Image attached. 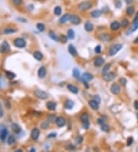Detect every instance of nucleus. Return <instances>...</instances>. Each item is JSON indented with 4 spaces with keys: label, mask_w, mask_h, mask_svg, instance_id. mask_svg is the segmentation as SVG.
<instances>
[{
    "label": "nucleus",
    "mask_w": 138,
    "mask_h": 152,
    "mask_svg": "<svg viewBox=\"0 0 138 152\" xmlns=\"http://www.w3.org/2000/svg\"><path fill=\"white\" fill-rule=\"evenodd\" d=\"M30 151L31 152H35V148H32V149L30 150Z\"/></svg>",
    "instance_id": "e2e57ef3"
},
{
    "label": "nucleus",
    "mask_w": 138,
    "mask_h": 152,
    "mask_svg": "<svg viewBox=\"0 0 138 152\" xmlns=\"http://www.w3.org/2000/svg\"><path fill=\"white\" fill-rule=\"evenodd\" d=\"M78 9L81 11H87L88 9H90L92 7V2L91 1H84L79 3L78 5Z\"/></svg>",
    "instance_id": "f03ea898"
},
{
    "label": "nucleus",
    "mask_w": 138,
    "mask_h": 152,
    "mask_svg": "<svg viewBox=\"0 0 138 152\" xmlns=\"http://www.w3.org/2000/svg\"><path fill=\"white\" fill-rule=\"evenodd\" d=\"M88 104H89L90 107L93 110H95V111H97V110L99 109V103H98V102H97L96 101H94V99L89 101V103Z\"/></svg>",
    "instance_id": "dca6fc26"
},
{
    "label": "nucleus",
    "mask_w": 138,
    "mask_h": 152,
    "mask_svg": "<svg viewBox=\"0 0 138 152\" xmlns=\"http://www.w3.org/2000/svg\"><path fill=\"white\" fill-rule=\"evenodd\" d=\"M80 119L82 123H84V122H86V121H89V116L87 113H83V114H81Z\"/></svg>",
    "instance_id": "c756f323"
},
{
    "label": "nucleus",
    "mask_w": 138,
    "mask_h": 152,
    "mask_svg": "<svg viewBox=\"0 0 138 152\" xmlns=\"http://www.w3.org/2000/svg\"><path fill=\"white\" fill-rule=\"evenodd\" d=\"M17 20L19 21V22H23V23H25V22H27V20H26L25 18H18Z\"/></svg>",
    "instance_id": "864d4df0"
},
{
    "label": "nucleus",
    "mask_w": 138,
    "mask_h": 152,
    "mask_svg": "<svg viewBox=\"0 0 138 152\" xmlns=\"http://www.w3.org/2000/svg\"><path fill=\"white\" fill-rule=\"evenodd\" d=\"M120 27H121V23H119L117 21L113 22L110 25V29L112 31H117V30L120 29Z\"/></svg>",
    "instance_id": "412c9836"
},
{
    "label": "nucleus",
    "mask_w": 138,
    "mask_h": 152,
    "mask_svg": "<svg viewBox=\"0 0 138 152\" xmlns=\"http://www.w3.org/2000/svg\"><path fill=\"white\" fill-rule=\"evenodd\" d=\"M13 44L18 48H24L26 46V41L22 38H16L14 40Z\"/></svg>",
    "instance_id": "f257e3e1"
},
{
    "label": "nucleus",
    "mask_w": 138,
    "mask_h": 152,
    "mask_svg": "<svg viewBox=\"0 0 138 152\" xmlns=\"http://www.w3.org/2000/svg\"><path fill=\"white\" fill-rule=\"evenodd\" d=\"M46 74H47V71L45 68L44 66L39 68V69L38 71V76L40 78H44L46 76Z\"/></svg>",
    "instance_id": "ddd939ff"
},
{
    "label": "nucleus",
    "mask_w": 138,
    "mask_h": 152,
    "mask_svg": "<svg viewBox=\"0 0 138 152\" xmlns=\"http://www.w3.org/2000/svg\"><path fill=\"white\" fill-rule=\"evenodd\" d=\"M0 87H1V82H0Z\"/></svg>",
    "instance_id": "338daca9"
},
{
    "label": "nucleus",
    "mask_w": 138,
    "mask_h": 152,
    "mask_svg": "<svg viewBox=\"0 0 138 152\" xmlns=\"http://www.w3.org/2000/svg\"><path fill=\"white\" fill-rule=\"evenodd\" d=\"M104 64V59L102 57H98L97 58H95L94 62V64L96 67H100L101 65H103Z\"/></svg>",
    "instance_id": "4468645a"
},
{
    "label": "nucleus",
    "mask_w": 138,
    "mask_h": 152,
    "mask_svg": "<svg viewBox=\"0 0 138 152\" xmlns=\"http://www.w3.org/2000/svg\"><path fill=\"white\" fill-rule=\"evenodd\" d=\"M134 11H135V9H134L133 6H129L127 8V10H126V13L127 16H131L133 15L134 13Z\"/></svg>",
    "instance_id": "c85d7f7f"
},
{
    "label": "nucleus",
    "mask_w": 138,
    "mask_h": 152,
    "mask_svg": "<svg viewBox=\"0 0 138 152\" xmlns=\"http://www.w3.org/2000/svg\"><path fill=\"white\" fill-rule=\"evenodd\" d=\"M38 1H39V0H38Z\"/></svg>",
    "instance_id": "774afa93"
},
{
    "label": "nucleus",
    "mask_w": 138,
    "mask_h": 152,
    "mask_svg": "<svg viewBox=\"0 0 138 152\" xmlns=\"http://www.w3.org/2000/svg\"><path fill=\"white\" fill-rule=\"evenodd\" d=\"M10 51V45L7 41H4L0 45V53H7Z\"/></svg>",
    "instance_id": "20e7f679"
},
{
    "label": "nucleus",
    "mask_w": 138,
    "mask_h": 152,
    "mask_svg": "<svg viewBox=\"0 0 138 152\" xmlns=\"http://www.w3.org/2000/svg\"><path fill=\"white\" fill-rule=\"evenodd\" d=\"M46 107L48 110H50V111H55V110L56 109L57 104L54 101H48L46 103Z\"/></svg>",
    "instance_id": "2eb2a0df"
},
{
    "label": "nucleus",
    "mask_w": 138,
    "mask_h": 152,
    "mask_svg": "<svg viewBox=\"0 0 138 152\" xmlns=\"http://www.w3.org/2000/svg\"><path fill=\"white\" fill-rule=\"evenodd\" d=\"M129 25V21L128 19H127V18H124V19H123L121 21V26L122 28H126L127 27V25Z\"/></svg>",
    "instance_id": "a19ab883"
},
{
    "label": "nucleus",
    "mask_w": 138,
    "mask_h": 152,
    "mask_svg": "<svg viewBox=\"0 0 138 152\" xmlns=\"http://www.w3.org/2000/svg\"><path fill=\"white\" fill-rule=\"evenodd\" d=\"M55 123H56L58 127L62 128L65 125L66 120H65V117H58L57 119H56V121H55Z\"/></svg>",
    "instance_id": "9b49d317"
},
{
    "label": "nucleus",
    "mask_w": 138,
    "mask_h": 152,
    "mask_svg": "<svg viewBox=\"0 0 138 152\" xmlns=\"http://www.w3.org/2000/svg\"><path fill=\"white\" fill-rule=\"evenodd\" d=\"M119 82H120L121 85H123V86L126 85L127 82V79H126L125 78H120V80H119Z\"/></svg>",
    "instance_id": "c03bdc74"
},
{
    "label": "nucleus",
    "mask_w": 138,
    "mask_h": 152,
    "mask_svg": "<svg viewBox=\"0 0 138 152\" xmlns=\"http://www.w3.org/2000/svg\"><path fill=\"white\" fill-rule=\"evenodd\" d=\"M134 108L136 110H138V101H135L134 102Z\"/></svg>",
    "instance_id": "13d9d810"
},
{
    "label": "nucleus",
    "mask_w": 138,
    "mask_h": 152,
    "mask_svg": "<svg viewBox=\"0 0 138 152\" xmlns=\"http://www.w3.org/2000/svg\"><path fill=\"white\" fill-rule=\"evenodd\" d=\"M35 96L41 100H45L48 98V94L42 90H36L35 92Z\"/></svg>",
    "instance_id": "39448f33"
},
{
    "label": "nucleus",
    "mask_w": 138,
    "mask_h": 152,
    "mask_svg": "<svg viewBox=\"0 0 138 152\" xmlns=\"http://www.w3.org/2000/svg\"><path fill=\"white\" fill-rule=\"evenodd\" d=\"M12 2L16 6H20L22 3V0H12Z\"/></svg>",
    "instance_id": "8fccbe9b"
},
{
    "label": "nucleus",
    "mask_w": 138,
    "mask_h": 152,
    "mask_svg": "<svg viewBox=\"0 0 138 152\" xmlns=\"http://www.w3.org/2000/svg\"><path fill=\"white\" fill-rule=\"evenodd\" d=\"M94 100L96 101L98 103H100V101H101V99H100V97L99 95H94Z\"/></svg>",
    "instance_id": "3c124183"
},
{
    "label": "nucleus",
    "mask_w": 138,
    "mask_h": 152,
    "mask_svg": "<svg viewBox=\"0 0 138 152\" xmlns=\"http://www.w3.org/2000/svg\"><path fill=\"white\" fill-rule=\"evenodd\" d=\"M33 56H34V58L37 60V61H42L43 58V55L42 53L39 52V51H35L33 53Z\"/></svg>",
    "instance_id": "5701e85b"
},
{
    "label": "nucleus",
    "mask_w": 138,
    "mask_h": 152,
    "mask_svg": "<svg viewBox=\"0 0 138 152\" xmlns=\"http://www.w3.org/2000/svg\"><path fill=\"white\" fill-rule=\"evenodd\" d=\"M48 36H49L52 40H54L55 41H59V37H58L56 34H55L53 31H49V32H48Z\"/></svg>",
    "instance_id": "cd10ccee"
},
{
    "label": "nucleus",
    "mask_w": 138,
    "mask_h": 152,
    "mask_svg": "<svg viewBox=\"0 0 138 152\" xmlns=\"http://www.w3.org/2000/svg\"><path fill=\"white\" fill-rule=\"evenodd\" d=\"M9 134V131L6 127L2 128L1 130H0V140L2 141H5V140L6 139L7 136Z\"/></svg>",
    "instance_id": "1a4fd4ad"
},
{
    "label": "nucleus",
    "mask_w": 138,
    "mask_h": 152,
    "mask_svg": "<svg viewBox=\"0 0 138 152\" xmlns=\"http://www.w3.org/2000/svg\"><path fill=\"white\" fill-rule=\"evenodd\" d=\"M61 12H62V10H61V8L60 6H56L54 9V14L55 15V16H61Z\"/></svg>",
    "instance_id": "f704fd0d"
},
{
    "label": "nucleus",
    "mask_w": 138,
    "mask_h": 152,
    "mask_svg": "<svg viewBox=\"0 0 138 152\" xmlns=\"http://www.w3.org/2000/svg\"><path fill=\"white\" fill-rule=\"evenodd\" d=\"M67 36L69 39L72 40L74 39V37H75V33H74V31L73 29H69L68 31V34H67Z\"/></svg>",
    "instance_id": "2f4dec72"
},
{
    "label": "nucleus",
    "mask_w": 138,
    "mask_h": 152,
    "mask_svg": "<svg viewBox=\"0 0 138 152\" xmlns=\"http://www.w3.org/2000/svg\"><path fill=\"white\" fill-rule=\"evenodd\" d=\"M56 115H49L48 116V122H51V123H53V122H55L56 121V119H57Z\"/></svg>",
    "instance_id": "72a5a7b5"
},
{
    "label": "nucleus",
    "mask_w": 138,
    "mask_h": 152,
    "mask_svg": "<svg viewBox=\"0 0 138 152\" xmlns=\"http://www.w3.org/2000/svg\"><path fill=\"white\" fill-rule=\"evenodd\" d=\"M82 141H83V137L82 136H78L75 139V142L77 144H80L82 143Z\"/></svg>",
    "instance_id": "37998d69"
},
{
    "label": "nucleus",
    "mask_w": 138,
    "mask_h": 152,
    "mask_svg": "<svg viewBox=\"0 0 138 152\" xmlns=\"http://www.w3.org/2000/svg\"><path fill=\"white\" fill-rule=\"evenodd\" d=\"M102 11L101 10H94L93 12H91V16L93 17V18H99L100 16H101L102 15Z\"/></svg>",
    "instance_id": "a878e982"
},
{
    "label": "nucleus",
    "mask_w": 138,
    "mask_h": 152,
    "mask_svg": "<svg viewBox=\"0 0 138 152\" xmlns=\"http://www.w3.org/2000/svg\"><path fill=\"white\" fill-rule=\"evenodd\" d=\"M134 43H136V44H138V37H137L135 40H134Z\"/></svg>",
    "instance_id": "680f3d73"
},
{
    "label": "nucleus",
    "mask_w": 138,
    "mask_h": 152,
    "mask_svg": "<svg viewBox=\"0 0 138 152\" xmlns=\"http://www.w3.org/2000/svg\"><path fill=\"white\" fill-rule=\"evenodd\" d=\"M94 52L97 53V54H99V53L101 52V46H100V45H97V46L95 47V48H94Z\"/></svg>",
    "instance_id": "a18cd8bd"
},
{
    "label": "nucleus",
    "mask_w": 138,
    "mask_h": 152,
    "mask_svg": "<svg viewBox=\"0 0 138 152\" xmlns=\"http://www.w3.org/2000/svg\"><path fill=\"white\" fill-rule=\"evenodd\" d=\"M15 142H16V138L12 135L9 136L8 139H7V143H8V144H9V145H12V144H15Z\"/></svg>",
    "instance_id": "4c0bfd02"
},
{
    "label": "nucleus",
    "mask_w": 138,
    "mask_h": 152,
    "mask_svg": "<svg viewBox=\"0 0 138 152\" xmlns=\"http://www.w3.org/2000/svg\"><path fill=\"white\" fill-rule=\"evenodd\" d=\"M41 127L43 129H47L48 128V121H44L42 124H41Z\"/></svg>",
    "instance_id": "de8ad7c7"
},
{
    "label": "nucleus",
    "mask_w": 138,
    "mask_h": 152,
    "mask_svg": "<svg viewBox=\"0 0 138 152\" xmlns=\"http://www.w3.org/2000/svg\"><path fill=\"white\" fill-rule=\"evenodd\" d=\"M137 118H138V113L137 114Z\"/></svg>",
    "instance_id": "69168bd1"
},
{
    "label": "nucleus",
    "mask_w": 138,
    "mask_h": 152,
    "mask_svg": "<svg viewBox=\"0 0 138 152\" xmlns=\"http://www.w3.org/2000/svg\"><path fill=\"white\" fill-rule=\"evenodd\" d=\"M123 48V45L121 44H116L114 45L112 47L110 48L109 50V55L110 56H114L117 54V53L121 50V49Z\"/></svg>",
    "instance_id": "7ed1b4c3"
},
{
    "label": "nucleus",
    "mask_w": 138,
    "mask_h": 152,
    "mask_svg": "<svg viewBox=\"0 0 138 152\" xmlns=\"http://www.w3.org/2000/svg\"><path fill=\"white\" fill-rule=\"evenodd\" d=\"M70 18H71V15L70 14H65V15H64V16L60 18L59 22H60V23H61V24H65L68 20H70Z\"/></svg>",
    "instance_id": "aec40b11"
},
{
    "label": "nucleus",
    "mask_w": 138,
    "mask_h": 152,
    "mask_svg": "<svg viewBox=\"0 0 138 152\" xmlns=\"http://www.w3.org/2000/svg\"><path fill=\"white\" fill-rule=\"evenodd\" d=\"M138 29V21L135 22H133V26L131 28H130V29L129 30V32H127V34H131L134 32H136L137 30Z\"/></svg>",
    "instance_id": "bb28decb"
},
{
    "label": "nucleus",
    "mask_w": 138,
    "mask_h": 152,
    "mask_svg": "<svg viewBox=\"0 0 138 152\" xmlns=\"http://www.w3.org/2000/svg\"><path fill=\"white\" fill-rule=\"evenodd\" d=\"M116 77V75H115L114 72H107V73L104 74L103 75V78L104 81L106 82H110L114 80Z\"/></svg>",
    "instance_id": "6e6552de"
},
{
    "label": "nucleus",
    "mask_w": 138,
    "mask_h": 152,
    "mask_svg": "<svg viewBox=\"0 0 138 152\" xmlns=\"http://www.w3.org/2000/svg\"><path fill=\"white\" fill-rule=\"evenodd\" d=\"M126 2L127 3V4H131L133 2V0H126Z\"/></svg>",
    "instance_id": "052dcab7"
},
{
    "label": "nucleus",
    "mask_w": 138,
    "mask_h": 152,
    "mask_svg": "<svg viewBox=\"0 0 138 152\" xmlns=\"http://www.w3.org/2000/svg\"><path fill=\"white\" fill-rule=\"evenodd\" d=\"M68 52L70 53V55H72V56H76L77 55V52L76 50V48L73 45H69V46H68Z\"/></svg>",
    "instance_id": "a211bd4d"
},
{
    "label": "nucleus",
    "mask_w": 138,
    "mask_h": 152,
    "mask_svg": "<svg viewBox=\"0 0 138 152\" xmlns=\"http://www.w3.org/2000/svg\"><path fill=\"white\" fill-rule=\"evenodd\" d=\"M99 39L102 41H111V39H112V36L108 33H104V34L100 35Z\"/></svg>",
    "instance_id": "f8f14e48"
},
{
    "label": "nucleus",
    "mask_w": 138,
    "mask_h": 152,
    "mask_svg": "<svg viewBox=\"0 0 138 152\" xmlns=\"http://www.w3.org/2000/svg\"><path fill=\"white\" fill-rule=\"evenodd\" d=\"M110 67H111V64H110V63H107V64H106L104 66V68H103V70H102L103 73L105 74V73H107V72L109 71V69L110 68Z\"/></svg>",
    "instance_id": "c9c22d12"
},
{
    "label": "nucleus",
    "mask_w": 138,
    "mask_h": 152,
    "mask_svg": "<svg viewBox=\"0 0 138 152\" xmlns=\"http://www.w3.org/2000/svg\"><path fill=\"white\" fill-rule=\"evenodd\" d=\"M94 76L90 73H84L82 75V80L84 82H89L93 79Z\"/></svg>",
    "instance_id": "6ab92c4d"
},
{
    "label": "nucleus",
    "mask_w": 138,
    "mask_h": 152,
    "mask_svg": "<svg viewBox=\"0 0 138 152\" xmlns=\"http://www.w3.org/2000/svg\"><path fill=\"white\" fill-rule=\"evenodd\" d=\"M100 129H101V130H102L103 131L108 132V131H109V126H108L107 124H101V127H100Z\"/></svg>",
    "instance_id": "79ce46f5"
},
{
    "label": "nucleus",
    "mask_w": 138,
    "mask_h": 152,
    "mask_svg": "<svg viewBox=\"0 0 138 152\" xmlns=\"http://www.w3.org/2000/svg\"><path fill=\"white\" fill-rule=\"evenodd\" d=\"M6 75L9 79H10V80H12V79H14L16 76V74L13 73L12 71H6Z\"/></svg>",
    "instance_id": "7c9ffc66"
},
{
    "label": "nucleus",
    "mask_w": 138,
    "mask_h": 152,
    "mask_svg": "<svg viewBox=\"0 0 138 152\" xmlns=\"http://www.w3.org/2000/svg\"><path fill=\"white\" fill-rule=\"evenodd\" d=\"M36 27H37V29H38L39 32H44V29H45V26H44V25L42 24V23L37 24Z\"/></svg>",
    "instance_id": "ea45409f"
},
{
    "label": "nucleus",
    "mask_w": 138,
    "mask_h": 152,
    "mask_svg": "<svg viewBox=\"0 0 138 152\" xmlns=\"http://www.w3.org/2000/svg\"><path fill=\"white\" fill-rule=\"evenodd\" d=\"M137 21H138V12L136 13L135 17H134L133 20V22H137Z\"/></svg>",
    "instance_id": "4d7b16f0"
},
{
    "label": "nucleus",
    "mask_w": 138,
    "mask_h": 152,
    "mask_svg": "<svg viewBox=\"0 0 138 152\" xmlns=\"http://www.w3.org/2000/svg\"><path fill=\"white\" fill-rule=\"evenodd\" d=\"M73 76L75 78H80V71L77 68H74L73 70Z\"/></svg>",
    "instance_id": "58836bf2"
},
{
    "label": "nucleus",
    "mask_w": 138,
    "mask_h": 152,
    "mask_svg": "<svg viewBox=\"0 0 138 152\" xmlns=\"http://www.w3.org/2000/svg\"><path fill=\"white\" fill-rule=\"evenodd\" d=\"M83 124V127H84V128H85V129H88L89 128V127H90V121H86V122H84V123H82Z\"/></svg>",
    "instance_id": "09e8293b"
},
{
    "label": "nucleus",
    "mask_w": 138,
    "mask_h": 152,
    "mask_svg": "<svg viewBox=\"0 0 138 152\" xmlns=\"http://www.w3.org/2000/svg\"><path fill=\"white\" fill-rule=\"evenodd\" d=\"M74 101H72V100L68 99L65 102V109L71 110L74 108Z\"/></svg>",
    "instance_id": "f3484780"
},
{
    "label": "nucleus",
    "mask_w": 138,
    "mask_h": 152,
    "mask_svg": "<svg viewBox=\"0 0 138 152\" xmlns=\"http://www.w3.org/2000/svg\"><path fill=\"white\" fill-rule=\"evenodd\" d=\"M2 114H3V111H2V105H1V103H0V117L2 116Z\"/></svg>",
    "instance_id": "bf43d9fd"
},
{
    "label": "nucleus",
    "mask_w": 138,
    "mask_h": 152,
    "mask_svg": "<svg viewBox=\"0 0 138 152\" xmlns=\"http://www.w3.org/2000/svg\"><path fill=\"white\" fill-rule=\"evenodd\" d=\"M39 135H40V131L39 129L36 128H33L31 131V138L34 140H37L39 138Z\"/></svg>",
    "instance_id": "9d476101"
},
{
    "label": "nucleus",
    "mask_w": 138,
    "mask_h": 152,
    "mask_svg": "<svg viewBox=\"0 0 138 152\" xmlns=\"http://www.w3.org/2000/svg\"><path fill=\"white\" fill-rule=\"evenodd\" d=\"M70 22L72 25H77L81 23V19L79 16H77V15H72V16H71V18H70Z\"/></svg>",
    "instance_id": "0eeeda50"
},
{
    "label": "nucleus",
    "mask_w": 138,
    "mask_h": 152,
    "mask_svg": "<svg viewBox=\"0 0 138 152\" xmlns=\"http://www.w3.org/2000/svg\"><path fill=\"white\" fill-rule=\"evenodd\" d=\"M98 124H104V121L103 118H99V119L98 120Z\"/></svg>",
    "instance_id": "6e6d98bb"
},
{
    "label": "nucleus",
    "mask_w": 138,
    "mask_h": 152,
    "mask_svg": "<svg viewBox=\"0 0 138 152\" xmlns=\"http://www.w3.org/2000/svg\"><path fill=\"white\" fill-rule=\"evenodd\" d=\"M65 148L67 150H75V147L72 146V144H69L68 147H65Z\"/></svg>",
    "instance_id": "603ef678"
},
{
    "label": "nucleus",
    "mask_w": 138,
    "mask_h": 152,
    "mask_svg": "<svg viewBox=\"0 0 138 152\" xmlns=\"http://www.w3.org/2000/svg\"><path fill=\"white\" fill-rule=\"evenodd\" d=\"M11 128H12V130L15 133H16V134H18V133H19V132L22 131L21 127H20L18 124H17L16 123H12V126H11Z\"/></svg>",
    "instance_id": "b1692460"
},
{
    "label": "nucleus",
    "mask_w": 138,
    "mask_h": 152,
    "mask_svg": "<svg viewBox=\"0 0 138 152\" xmlns=\"http://www.w3.org/2000/svg\"><path fill=\"white\" fill-rule=\"evenodd\" d=\"M67 88H68V89L71 92H72V93H74V94H77V93H78V91H79L76 86H74V85H72V84L68 85V86H67Z\"/></svg>",
    "instance_id": "393cba45"
},
{
    "label": "nucleus",
    "mask_w": 138,
    "mask_h": 152,
    "mask_svg": "<svg viewBox=\"0 0 138 152\" xmlns=\"http://www.w3.org/2000/svg\"><path fill=\"white\" fill-rule=\"evenodd\" d=\"M17 32V29H14V28H6L4 30V33L5 34H12Z\"/></svg>",
    "instance_id": "473e14b6"
},
{
    "label": "nucleus",
    "mask_w": 138,
    "mask_h": 152,
    "mask_svg": "<svg viewBox=\"0 0 138 152\" xmlns=\"http://www.w3.org/2000/svg\"><path fill=\"white\" fill-rule=\"evenodd\" d=\"M68 36L66 37V35H61L60 36H59V41H60L61 42L63 43V44H65L68 41Z\"/></svg>",
    "instance_id": "e433bc0d"
},
{
    "label": "nucleus",
    "mask_w": 138,
    "mask_h": 152,
    "mask_svg": "<svg viewBox=\"0 0 138 152\" xmlns=\"http://www.w3.org/2000/svg\"><path fill=\"white\" fill-rule=\"evenodd\" d=\"M56 136V133L55 132H51L50 134L48 135V138H54V137Z\"/></svg>",
    "instance_id": "5fc2aeb1"
},
{
    "label": "nucleus",
    "mask_w": 138,
    "mask_h": 152,
    "mask_svg": "<svg viewBox=\"0 0 138 152\" xmlns=\"http://www.w3.org/2000/svg\"><path fill=\"white\" fill-rule=\"evenodd\" d=\"M110 90L112 94H115V95H117V94H120L121 92V87L118 84H117V83H114V84L111 85Z\"/></svg>",
    "instance_id": "423d86ee"
},
{
    "label": "nucleus",
    "mask_w": 138,
    "mask_h": 152,
    "mask_svg": "<svg viewBox=\"0 0 138 152\" xmlns=\"http://www.w3.org/2000/svg\"><path fill=\"white\" fill-rule=\"evenodd\" d=\"M16 152H21V151H22L21 149H18V150H16Z\"/></svg>",
    "instance_id": "0e129e2a"
},
{
    "label": "nucleus",
    "mask_w": 138,
    "mask_h": 152,
    "mask_svg": "<svg viewBox=\"0 0 138 152\" xmlns=\"http://www.w3.org/2000/svg\"><path fill=\"white\" fill-rule=\"evenodd\" d=\"M133 142V138L132 137H130V138H127V146H130Z\"/></svg>",
    "instance_id": "49530a36"
},
{
    "label": "nucleus",
    "mask_w": 138,
    "mask_h": 152,
    "mask_svg": "<svg viewBox=\"0 0 138 152\" xmlns=\"http://www.w3.org/2000/svg\"><path fill=\"white\" fill-rule=\"evenodd\" d=\"M84 29L86 30L87 32H91L93 31V29H94V25H93L91 22H87L84 25Z\"/></svg>",
    "instance_id": "4be33fe9"
}]
</instances>
